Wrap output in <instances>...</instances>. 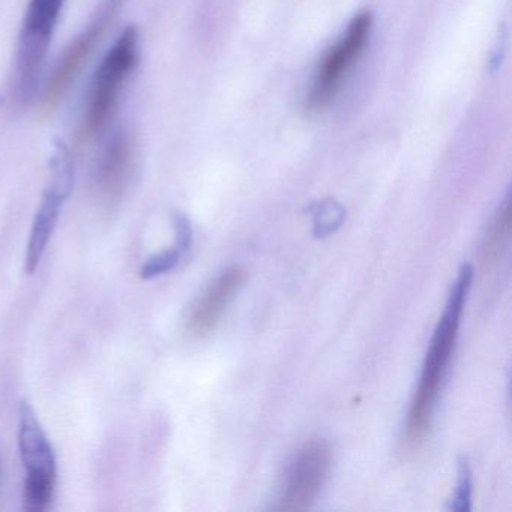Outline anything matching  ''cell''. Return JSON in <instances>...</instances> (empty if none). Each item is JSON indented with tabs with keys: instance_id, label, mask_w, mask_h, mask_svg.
I'll use <instances>...</instances> for the list:
<instances>
[{
	"instance_id": "4",
	"label": "cell",
	"mask_w": 512,
	"mask_h": 512,
	"mask_svg": "<svg viewBox=\"0 0 512 512\" xmlns=\"http://www.w3.org/2000/svg\"><path fill=\"white\" fill-rule=\"evenodd\" d=\"M19 448L26 467L23 502L26 511L49 508L56 484V457L34 409L28 401L20 406Z\"/></svg>"
},
{
	"instance_id": "5",
	"label": "cell",
	"mask_w": 512,
	"mask_h": 512,
	"mask_svg": "<svg viewBox=\"0 0 512 512\" xmlns=\"http://www.w3.org/2000/svg\"><path fill=\"white\" fill-rule=\"evenodd\" d=\"M124 4L125 0H100L88 26L65 49L64 55L59 59L52 77L47 82L43 95V109L46 112L55 109L64 100L65 95L100 46L110 26L118 19L119 11Z\"/></svg>"
},
{
	"instance_id": "13",
	"label": "cell",
	"mask_w": 512,
	"mask_h": 512,
	"mask_svg": "<svg viewBox=\"0 0 512 512\" xmlns=\"http://www.w3.org/2000/svg\"><path fill=\"white\" fill-rule=\"evenodd\" d=\"M470 494H472V470H470L467 458H461L458 466V484L451 509L455 512L470 511Z\"/></svg>"
},
{
	"instance_id": "1",
	"label": "cell",
	"mask_w": 512,
	"mask_h": 512,
	"mask_svg": "<svg viewBox=\"0 0 512 512\" xmlns=\"http://www.w3.org/2000/svg\"><path fill=\"white\" fill-rule=\"evenodd\" d=\"M472 278V266L464 265L455 281L442 319L431 338L430 349L422 367L421 380L407 416L406 439L412 446H418L430 431L434 407L442 389L446 368L454 352L461 313L472 286Z\"/></svg>"
},
{
	"instance_id": "3",
	"label": "cell",
	"mask_w": 512,
	"mask_h": 512,
	"mask_svg": "<svg viewBox=\"0 0 512 512\" xmlns=\"http://www.w3.org/2000/svg\"><path fill=\"white\" fill-rule=\"evenodd\" d=\"M64 4L65 0H31L26 10L17 46L13 86L14 100L19 104L28 103L37 91Z\"/></svg>"
},
{
	"instance_id": "12",
	"label": "cell",
	"mask_w": 512,
	"mask_h": 512,
	"mask_svg": "<svg viewBox=\"0 0 512 512\" xmlns=\"http://www.w3.org/2000/svg\"><path fill=\"white\" fill-rule=\"evenodd\" d=\"M182 251L173 247L169 250L161 251V253L154 254L143 263L140 269V277L143 280H152V278L160 277V275L167 274V272L175 269L181 262Z\"/></svg>"
},
{
	"instance_id": "10",
	"label": "cell",
	"mask_w": 512,
	"mask_h": 512,
	"mask_svg": "<svg viewBox=\"0 0 512 512\" xmlns=\"http://www.w3.org/2000/svg\"><path fill=\"white\" fill-rule=\"evenodd\" d=\"M67 199L68 197H65L64 194L47 185L40 208H38L37 215H35L31 238H29L28 242V250H26V274H34L38 266H40L41 259H43L44 253H46L47 245H49L53 232H55L62 205H64Z\"/></svg>"
},
{
	"instance_id": "14",
	"label": "cell",
	"mask_w": 512,
	"mask_h": 512,
	"mask_svg": "<svg viewBox=\"0 0 512 512\" xmlns=\"http://www.w3.org/2000/svg\"><path fill=\"white\" fill-rule=\"evenodd\" d=\"M343 217L344 214L341 209H331L329 206H325V208L317 214L314 235H316L317 238H326V236L331 235V233H334L335 230L341 226Z\"/></svg>"
},
{
	"instance_id": "11",
	"label": "cell",
	"mask_w": 512,
	"mask_h": 512,
	"mask_svg": "<svg viewBox=\"0 0 512 512\" xmlns=\"http://www.w3.org/2000/svg\"><path fill=\"white\" fill-rule=\"evenodd\" d=\"M509 226H511V203L509 199L505 200L502 209L497 214L496 221L488 233L487 245H485V262H493L499 257L500 251L505 247L508 239Z\"/></svg>"
},
{
	"instance_id": "6",
	"label": "cell",
	"mask_w": 512,
	"mask_h": 512,
	"mask_svg": "<svg viewBox=\"0 0 512 512\" xmlns=\"http://www.w3.org/2000/svg\"><path fill=\"white\" fill-rule=\"evenodd\" d=\"M371 25L373 19L370 13L359 14L350 22L341 40L326 53L308 92L307 109L310 112L326 109L337 97L347 73L364 52Z\"/></svg>"
},
{
	"instance_id": "9",
	"label": "cell",
	"mask_w": 512,
	"mask_h": 512,
	"mask_svg": "<svg viewBox=\"0 0 512 512\" xmlns=\"http://www.w3.org/2000/svg\"><path fill=\"white\" fill-rule=\"evenodd\" d=\"M245 280L247 274L239 268L226 269L218 275L191 307L187 319L188 334L194 338L211 334L223 319L236 293L244 286Z\"/></svg>"
},
{
	"instance_id": "7",
	"label": "cell",
	"mask_w": 512,
	"mask_h": 512,
	"mask_svg": "<svg viewBox=\"0 0 512 512\" xmlns=\"http://www.w3.org/2000/svg\"><path fill=\"white\" fill-rule=\"evenodd\" d=\"M332 451L322 439L305 443L290 461L281 482L277 509L305 511L316 502L331 469Z\"/></svg>"
},
{
	"instance_id": "2",
	"label": "cell",
	"mask_w": 512,
	"mask_h": 512,
	"mask_svg": "<svg viewBox=\"0 0 512 512\" xmlns=\"http://www.w3.org/2000/svg\"><path fill=\"white\" fill-rule=\"evenodd\" d=\"M139 58V29L130 26L113 44L89 86L77 134L80 145H88L98 134L106 130L115 116L125 86L139 64Z\"/></svg>"
},
{
	"instance_id": "16",
	"label": "cell",
	"mask_w": 512,
	"mask_h": 512,
	"mask_svg": "<svg viewBox=\"0 0 512 512\" xmlns=\"http://www.w3.org/2000/svg\"><path fill=\"white\" fill-rule=\"evenodd\" d=\"M0 473H2V466H0Z\"/></svg>"
},
{
	"instance_id": "8",
	"label": "cell",
	"mask_w": 512,
	"mask_h": 512,
	"mask_svg": "<svg viewBox=\"0 0 512 512\" xmlns=\"http://www.w3.org/2000/svg\"><path fill=\"white\" fill-rule=\"evenodd\" d=\"M136 163V145L128 131L121 130L110 139L98 160L94 188L106 206H116L127 193Z\"/></svg>"
},
{
	"instance_id": "15",
	"label": "cell",
	"mask_w": 512,
	"mask_h": 512,
	"mask_svg": "<svg viewBox=\"0 0 512 512\" xmlns=\"http://www.w3.org/2000/svg\"><path fill=\"white\" fill-rule=\"evenodd\" d=\"M175 223V233H176V245L175 247L178 250L182 251V254L185 251L190 250L191 244H193V229H191L190 221L185 215L178 214L173 220Z\"/></svg>"
}]
</instances>
